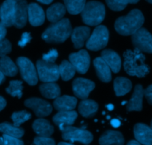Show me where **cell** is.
Masks as SVG:
<instances>
[{
    "mask_svg": "<svg viewBox=\"0 0 152 145\" xmlns=\"http://www.w3.org/2000/svg\"><path fill=\"white\" fill-rule=\"evenodd\" d=\"M123 66L129 75L144 77L149 73V67L145 63V55L140 51L137 49L127 50L123 54Z\"/></svg>",
    "mask_w": 152,
    "mask_h": 145,
    "instance_id": "obj_1",
    "label": "cell"
},
{
    "mask_svg": "<svg viewBox=\"0 0 152 145\" xmlns=\"http://www.w3.org/2000/svg\"><path fill=\"white\" fill-rule=\"evenodd\" d=\"M144 23V16L138 9L131 10L126 16H121L116 20L114 28L118 34L129 36L134 34Z\"/></svg>",
    "mask_w": 152,
    "mask_h": 145,
    "instance_id": "obj_2",
    "label": "cell"
},
{
    "mask_svg": "<svg viewBox=\"0 0 152 145\" xmlns=\"http://www.w3.org/2000/svg\"><path fill=\"white\" fill-rule=\"evenodd\" d=\"M71 32L72 27L69 19H62L51 24L42 34V38L48 43H62L71 36Z\"/></svg>",
    "mask_w": 152,
    "mask_h": 145,
    "instance_id": "obj_3",
    "label": "cell"
},
{
    "mask_svg": "<svg viewBox=\"0 0 152 145\" xmlns=\"http://www.w3.org/2000/svg\"><path fill=\"white\" fill-rule=\"evenodd\" d=\"M83 22L88 25H99L105 16V5L100 1H90L87 2L81 12Z\"/></svg>",
    "mask_w": 152,
    "mask_h": 145,
    "instance_id": "obj_4",
    "label": "cell"
},
{
    "mask_svg": "<svg viewBox=\"0 0 152 145\" xmlns=\"http://www.w3.org/2000/svg\"><path fill=\"white\" fill-rule=\"evenodd\" d=\"M62 137L65 141L70 142H80L88 144L93 141V135L87 130L74 127L72 126L65 127L61 130Z\"/></svg>",
    "mask_w": 152,
    "mask_h": 145,
    "instance_id": "obj_5",
    "label": "cell"
},
{
    "mask_svg": "<svg viewBox=\"0 0 152 145\" xmlns=\"http://www.w3.org/2000/svg\"><path fill=\"white\" fill-rule=\"evenodd\" d=\"M38 78L43 83H50L59 80V66L54 63H48L42 60L37 61Z\"/></svg>",
    "mask_w": 152,
    "mask_h": 145,
    "instance_id": "obj_6",
    "label": "cell"
},
{
    "mask_svg": "<svg viewBox=\"0 0 152 145\" xmlns=\"http://www.w3.org/2000/svg\"><path fill=\"white\" fill-rule=\"evenodd\" d=\"M109 40V32L104 25H99L88 39L86 47L91 51H99L106 47Z\"/></svg>",
    "mask_w": 152,
    "mask_h": 145,
    "instance_id": "obj_7",
    "label": "cell"
},
{
    "mask_svg": "<svg viewBox=\"0 0 152 145\" xmlns=\"http://www.w3.org/2000/svg\"><path fill=\"white\" fill-rule=\"evenodd\" d=\"M16 65L18 66L22 79L31 86H35L38 83L37 71L34 63L28 58L20 57L16 60Z\"/></svg>",
    "mask_w": 152,
    "mask_h": 145,
    "instance_id": "obj_8",
    "label": "cell"
},
{
    "mask_svg": "<svg viewBox=\"0 0 152 145\" xmlns=\"http://www.w3.org/2000/svg\"><path fill=\"white\" fill-rule=\"evenodd\" d=\"M132 43L135 49L141 52L151 54L152 52V37L149 31L144 28H140L132 37Z\"/></svg>",
    "mask_w": 152,
    "mask_h": 145,
    "instance_id": "obj_9",
    "label": "cell"
},
{
    "mask_svg": "<svg viewBox=\"0 0 152 145\" xmlns=\"http://www.w3.org/2000/svg\"><path fill=\"white\" fill-rule=\"evenodd\" d=\"M69 62L72 64L76 71L80 74H86L90 66V55L84 49L69 55Z\"/></svg>",
    "mask_w": 152,
    "mask_h": 145,
    "instance_id": "obj_10",
    "label": "cell"
},
{
    "mask_svg": "<svg viewBox=\"0 0 152 145\" xmlns=\"http://www.w3.org/2000/svg\"><path fill=\"white\" fill-rule=\"evenodd\" d=\"M25 106L31 109L39 118L48 116L52 112V106L48 101L41 98H31L25 101Z\"/></svg>",
    "mask_w": 152,
    "mask_h": 145,
    "instance_id": "obj_11",
    "label": "cell"
},
{
    "mask_svg": "<svg viewBox=\"0 0 152 145\" xmlns=\"http://www.w3.org/2000/svg\"><path fill=\"white\" fill-rule=\"evenodd\" d=\"M74 94L80 99H87L89 94L94 89L95 83L88 79L78 77L72 83Z\"/></svg>",
    "mask_w": 152,
    "mask_h": 145,
    "instance_id": "obj_12",
    "label": "cell"
},
{
    "mask_svg": "<svg viewBox=\"0 0 152 145\" xmlns=\"http://www.w3.org/2000/svg\"><path fill=\"white\" fill-rule=\"evenodd\" d=\"M16 4V1L13 0H6L0 6V19L6 28L13 26L14 24Z\"/></svg>",
    "mask_w": 152,
    "mask_h": 145,
    "instance_id": "obj_13",
    "label": "cell"
},
{
    "mask_svg": "<svg viewBox=\"0 0 152 145\" xmlns=\"http://www.w3.org/2000/svg\"><path fill=\"white\" fill-rule=\"evenodd\" d=\"M134 134L136 141L140 144H152L151 128L144 124H137L134 127Z\"/></svg>",
    "mask_w": 152,
    "mask_h": 145,
    "instance_id": "obj_14",
    "label": "cell"
},
{
    "mask_svg": "<svg viewBox=\"0 0 152 145\" xmlns=\"http://www.w3.org/2000/svg\"><path fill=\"white\" fill-rule=\"evenodd\" d=\"M28 17L32 26H39L45 22V15L42 7L37 3H31L28 5Z\"/></svg>",
    "mask_w": 152,
    "mask_h": 145,
    "instance_id": "obj_15",
    "label": "cell"
},
{
    "mask_svg": "<svg viewBox=\"0 0 152 145\" xmlns=\"http://www.w3.org/2000/svg\"><path fill=\"white\" fill-rule=\"evenodd\" d=\"M78 117V114L75 111H61L53 117V121L59 130H62L65 127L71 126L74 124L76 119Z\"/></svg>",
    "mask_w": 152,
    "mask_h": 145,
    "instance_id": "obj_16",
    "label": "cell"
},
{
    "mask_svg": "<svg viewBox=\"0 0 152 145\" xmlns=\"http://www.w3.org/2000/svg\"><path fill=\"white\" fill-rule=\"evenodd\" d=\"M101 58L114 73H118L121 68V58L120 55L111 49H105L101 53Z\"/></svg>",
    "mask_w": 152,
    "mask_h": 145,
    "instance_id": "obj_17",
    "label": "cell"
},
{
    "mask_svg": "<svg viewBox=\"0 0 152 145\" xmlns=\"http://www.w3.org/2000/svg\"><path fill=\"white\" fill-rule=\"evenodd\" d=\"M28 2L26 0H19L16 4L14 25L17 28H22L25 26L28 21Z\"/></svg>",
    "mask_w": 152,
    "mask_h": 145,
    "instance_id": "obj_18",
    "label": "cell"
},
{
    "mask_svg": "<svg viewBox=\"0 0 152 145\" xmlns=\"http://www.w3.org/2000/svg\"><path fill=\"white\" fill-rule=\"evenodd\" d=\"M90 28L86 26L77 27L72 30L71 34V40L75 49H78L83 47L85 42L90 37Z\"/></svg>",
    "mask_w": 152,
    "mask_h": 145,
    "instance_id": "obj_19",
    "label": "cell"
},
{
    "mask_svg": "<svg viewBox=\"0 0 152 145\" xmlns=\"http://www.w3.org/2000/svg\"><path fill=\"white\" fill-rule=\"evenodd\" d=\"M144 96V89L141 85L135 86L134 91L132 98L127 104V110L129 112L141 111L142 109V99Z\"/></svg>",
    "mask_w": 152,
    "mask_h": 145,
    "instance_id": "obj_20",
    "label": "cell"
},
{
    "mask_svg": "<svg viewBox=\"0 0 152 145\" xmlns=\"http://www.w3.org/2000/svg\"><path fill=\"white\" fill-rule=\"evenodd\" d=\"M99 143L100 145H123L125 139L121 132L115 130H108L101 135Z\"/></svg>",
    "mask_w": 152,
    "mask_h": 145,
    "instance_id": "obj_21",
    "label": "cell"
},
{
    "mask_svg": "<svg viewBox=\"0 0 152 145\" xmlns=\"http://www.w3.org/2000/svg\"><path fill=\"white\" fill-rule=\"evenodd\" d=\"M77 104V99L75 97L63 95L58 97L53 101V107L55 110L61 111H71L75 109Z\"/></svg>",
    "mask_w": 152,
    "mask_h": 145,
    "instance_id": "obj_22",
    "label": "cell"
},
{
    "mask_svg": "<svg viewBox=\"0 0 152 145\" xmlns=\"http://www.w3.org/2000/svg\"><path fill=\"white\" fill-rule=\"evenodd\" d=\"M33 130L40 137H50L54 132V128L50 122L44 119H39L33 123Z\"/></svg>",
    "mask_w": 152,
    "mask_h": 145,
    "instance_id": "obj_23",
    "label": "cell"
},
{
    "mask_svg": "<svg viewBox=\"0 0 152 145\" xmlns=\"http://www.w3.org/2000/svg\"><path fill=\"white\" fill-rule=\"evenodd\" d=\"M94 66L96 74L101 81L108 83L111 80V71L108 66L101 57H96L94 60Z\"/></svg>",
    "mask_w": 152,
    "mask_h": 145,
    "instance_id": "obj_24",
    "label": "cell"
},
{
    "mask_svg": "<svg viewBox=\"0 0 152 145\" xmlns=\"http://www.w3.org/2000/svg\"><path fill=\"white\" fill-rule=\"evenodd\" d=\"M65 12H66V9H65V5L61 3H55L48 8L46 11V16L48 21H50L52 23H55L63 19Z\"/></svg>",
    "mask_w": 152,
    "mask_h": 145,
    "instance_id": "obj_25",
    "label": "cell"
},
{
    "mask_svg": "<svg viewBox=\"0 0 152 145\" xmlns=\"http://www.w3.org/2000/svg\"><path fill=\"white\" fill-rule=\"evenodd\" d=\"M98 104L89 99L83 100L79 104V112L85 118H92L96 115L98 110Z\"/></svg>",
    "mask_w": 152,
    "mask_h": 145,
    "instance_id": "obj_26",
    "label": "cell"
},
{
    "mask_svg": "<svg viewBox=\"0 0 152 145\" xmlns=\"http://www.w3.org/2000/svg\"><path fill=\"white\" fill-rule=\"evenodd\" d=\"M39 91L43 97L48 99H56L61 94L59 85L54 82L42 83L39 86Z\"/></svg>",
    "mask_w": 152,
    "mask_h": 145,
    "instance_id": "obj_27",
    "label": "cell"
},
{
    "mask_svg": "<svg viewBox=\"0 0 152 145\" xmlns=\"http://www.w3.org/2000/svg\"><path fill=\"white\" fill-rule=\"evenodd\" d=\"M132 88V82L126 77H118L114 80V89L117 96L120 97L126 95L130 92Z\"/></svg>",
    "mask_w": 152,
    "mask_h": 145,
    "instance_id": "obj_28",
    "label": "cell"
},
{
    "mask_svg": "<svg viewBox=\"0 0 152 145\" xmlns=\"http://www.w3.org/2000/svg\"><path fill=\"white\" fill-rule=\"evenodd\" d=\"M0 71L4 76L13 77L18 73V68L9 57L4 56L0 58Z\"/></svg>",
    "mask_w": 152,
    "mask_h": 145,
    "instance_id": "obj_29",
    "label": "cell"
},
{
    "mask_svg": "<svg viewBox=\"0 0 152 145\" xmlns=\"http://www.w3.org/2000/svg\"><path fill=\"white\" fill-rule=\"evenodd\" d=\"M0 132L3 133V135H8L16 138H20L21 137L23 136L25 130L22 128L15 127L13 124L4 122L0 124Z\"/></svg>",
    "mask_w": 152,
    "mask_h": 145,
    "instance_id": "obj_30",
    "label": "cell"
},
{
    "mask_svg": "<svg viewBox=\"0 0 152 145\" xmlns=\"http://www.w3.org/2000/svg\"><path fill=\"white\" fill-rule=\"evenodd\" d=\"M59 72L62 80L68 81L75 75L76 70L69 61L63 60L59 66Z\"/></svg>",
    "mask_w": 152,
    "mask_h": 145,
    "instance_id": "obj_31",
    "label": "cell"
},
{
    "mask_svg": "<svg viewBox=\"0 0 152 145\" xmlns=\"http://www.w3.org/2000/svg\"><path fill=\"white\" fill-rule=\"evenodd\" d=\"M65 9L73 15L81 13L86 4V0H64Z\"/></svg>",
    "mask_w": 152,
    "mask_h": 145,
    "instance_id": "obj_32",
    "label": "cell"
},
{
    "mask_svg": "<svg viewBox=\"0 0 152 145\" xmlns=\"http://www.w3.org/2000/svg\"><path fill=\"white\" fill-rule=\"evenodd\" d=\"M22 82L20 80H11L7 88H6V92L12 97H16L20 99L22 97Z\"/></svg>",
    "mask_w": 152,
    "mask_h": 145,
    "instance_id": "obj_33",
    "label": "cell"
},
{
    "mask_svg": "<svg viewBox=\"0 0 152 145\" xmlns=\"http://www.w3.org/2000/svg\"><path fill=\"white\" fill-rule=\"evenodd\" d=\"M31 119V114L25 110L19 112H15L12 114L11 119L13 122V125L15 127H19L22 124L25 123L27 121L30 120Z\"/></svg>",
    "mask_w": 152,
    "mask_h": 145,
    "instance_id": "obj_34",
    "label": "cell"
},
{
    "mask_svg": "<svg viewBox=\"0 0 152 145\" xmlns=\"http://www.w3.org/2000/svg\"><path fill=\"white\" fill-rule=\"evenodd\" d=\"M107 5L114 11L124 10L129 4V0H105Z\"/></svg>",
    "mask_w": 152,
    "mask_h": 145,
    "instance_id": "obj_35",
    "label": "cell"
},
{
    "mask_svg": "<svg viewBox=\"0 0 152 145\" xmlns=\"http://www.w3.org/2000/svg\"><path fill=\"white\" fill-rule=\"evenodd\" d=\"M0 145H24V142L19 138L3 135L0 136Z\"/></svg>",
    "mask_w": 152,
    "mask_h": 145,
    "instance_id": "obj_36",
    "label": "cell"
},
{
    "mask_svg": "<svg viewBox=\"0 0 152 145\" xmlns=\"http://www.w3.org/2000/svg\"><path fill=\"white\" fill-rule=\"evenodd\" d=\"M11 43L9 42L8 40L4 39V40L0 41V57L6 56L7 54H9L11 52Z\"/></svg>",
    "mask_w": 152,
    "mask_h": 145,
    "instance_id": "obj_37",
    "label": "cell"
},
{
    "mask_svg": "<svg viewBox=\"0 0 152 145\" xmlns=\"http://www.w3.org/2000/svg\"><path fill=\"white\" fill-rule=\"evenodd\" d=\"M33 145H56L55 141L50 137H36Z\"/></svg>",
    "mask_w": 152,
    "mask_h": 145,
    "instance_id": "obj_38",
    "label": "cell"
},
{
    "mask_svg": "<svg viewBox=\"0 0 152 145\" xmlns=\"http://www.w3.org/2000/svg\"><path fill=\"white\" fill-rule=\"evenodd\" d=\"M58 57V52L56 49H51L48 53L44 54L42 56V60L48 63H54Z\"/></svg>",
    "mask_w": 152,
    "mask_h": 145,
    "instance_id": "obj_39",
    "label": "cell"
},
{
    "mask_svg": "<svg viewBox=\"0 0 152 145\" xmlns=\"http://www.w3.org/2000/svg\"><path fill=\"white\" fill-rule=\"evenodd\" d=\"M31 39H32V37H31V34H30V33H28V32L23 33L22 35V37H21V40L19 41L18 45L22 48L25 47L28 43H30Z\"/></svg>",
    "mask_w": 152,
    "mask_h": 145,
    "instance_id": "obj_40",
    "label": "cell"
},
{
    "mask_svg": "<svg viewBox=\"0 0 152 145\" xmlns=\"http://www.w3.org/2000/svg\"><path fill=\"white\" fill-rule=\"evenodd\" d=\"M144 95L146 98L148 104H152V86L150 85L145 90H144Z\"/></svg>",
    "mask_w": 152,
    "mask_h": 145,
    "instance_id": "obj_41",
    "label": "cell"
},
{
    "mask_svg": "<svg viewBox=\"0 0 152 145\" xmlns=\"http://www.w3.org/2000/svg\"><path fill=\"white\" fill-rule=\"evenodd\" d=\"M6 34H7V30H6V27L0 22V41L4 40Z\"/></svg>",
    "mask_w": 152,
    "mask_h": 145,
    "instance_id": "obj_42",
    "label": "cell"
},
{
    "mask_svg": "<svg viewBox=\"0 0 152 145\" xmlns=\"http://www.w3.org/2000/svg\"><path fill=\"white\" fill-rule=\"evenodd\" d=\"M111 124L113 127L117 128L121 125V122H120V120L117 119H114L111 121Z\"/></svg>",
    "mask_w": 152,
    "mask_h": 145,
    "instance_id": "obj_43",
    "label": "cell"
},
{
    "mask_svg": "<svg viewBox=\"0 0 152 145\" xmlns=\"http://www.w3.org/2000/svg\"><path fill=\"white\" fill-rule=\"evenodd\" d=\"M6 104H7V102H6L5 99L3 97L0 96V112L5 108Z\"/></svg>",
    "mask_w": 152,
    "mask_h": 145,
    "instance_id": "obj_44",
    "label": "cell"
},
{
    "mask_svg": "<svg viewBox=\"0 0 152 145\" xmlns=\"http://www.w3.org/2000/svg\"><path fill=\"white\" fill-rule=\"evenodd\" d=\"M39 2L42 3V4H49L53 1V0H37Z\"/></svg>",
    "mask_w": 152,
    "mask_h": 145,
    "instance_id": "obj_45",
    "label": "cell"
},
{
    "mask_svg": "<svg viewBox=\"0 0 152 145\" xmlns=\"http://www.w3.org/2000/svg\"><path fill=\"white\" fill-rule=\"evenodd\" d=\"M4 80H5V77H4V74H2V72L0 71V85H1Z\"/></svg>",
    "mask_w": 152,
    "mask_h": 145,
    "instance_id": "obj_46",
    "label": "cell"
},
{
    "mask_svg": "<svg viewBox=\"0 0 152 145\" xmlns=\"http://www.w3.org/2000/svg\"><path fill=\"white\" fill-rule=\"evenodd\" d=\"M127 145H141L139 142H137V141H134V140H132V141H129Z\"/></svg>",
    "mask_w": 152,
    "mask_h": 145,
    "instance_id": "obj_47",
    "label": "cell"
},
{
    "mask_svg": "<svg viewBox=\"0 0 152 145\" xmlns=\"http://www.w3.org/2000/svg\"><path fill=\"white\" fill-rule=\"evenodd\" d=\"M140 0H129V3H130V4H136Z\"/></svg>",
    "mask_w": 152,
    "mask_h": 145,
    "instance_id": "obj_48",
    "label": "cell"
},
{
    "mask_svg": "<svg viewBox=\"0 0 152 145\" xmlns=\"http://www.w3.org/2000/svg\"><path fill=\"white\" fill-rule=\"evenodd\" d=\"M58 145H74L71 143H67V142H60L58 144Z\"/></svg>",
    "mask_w": 152,
    "mask_h": 145,
    "instance_id": "obj_49",
    "label": "cell"
},
{
    "mask_svg": "<svg viewBox=\"0 0 152 145\" xmlns=\"http://www.w3.org/2000/svg\"><path fill=\"white\" fill-rule=\"evenodd\" d=\"M107 108L109 110H112L113 109H114V106H113L112 104H108V105L107 106Z\"/></svg>",
    "mask_w": 152,
    "mask_h": 145,
    "instance_id": "obj_50",
    "label": "cell"
},
{
    "mask_svg": "<svg viewBox=\"0 0 152 145\" xmlns=\"http://www.w3.org/2000/svg\"><path fill=\"white\" fill-rule=\"evenodd\" d=\"M146 1L149 3H152V0H146Z\"/></svg>",
    "mask_w": 152,
    "mask_h": 145,
    "instance_id": "obj_51",
    "label": "cell"
},
{
    "mask_svg": "<svg viewBox=\"0 0 152 145\" xmlns=\"http://www.w3.org/2000/svg\"><path fill=\"white\" fill-rule=\"evenodd\" d=\"M13 1H19V0H13Z\"/></svg>",
    "mask_w": 152,
    "mask_h": 145,
    "instance_id": "obj_52",
    "label": "cell"
}]
</instances>
